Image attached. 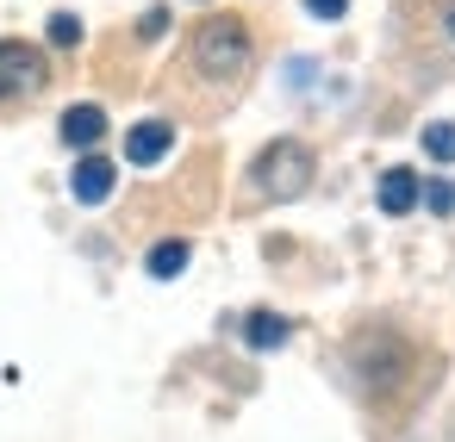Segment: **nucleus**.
Wrapping results in <instances>:
<instances>
[{
	"label": "nucleus",
	"instance_id": "1",
	"mask_svg": "<svg viewBox=\"0 0 455 442\" xmlns=\"http://www.w3.org/2000/svg\"><path fill=\"white\" fill-rule=\"evenodd\" d=\"M194 63H200V75H212V82L243 75V69H250V26H243L237 13L206 20V26L194 32Z\"/></svg>",
	"mask_w": 455,
	"mask_h": 442
},
{
	"label": "nucleus",
	"instance_id": "2",
	"mask_svg": "<svg viewBox=\"0 0 455 442\" xmlns=\"http://www.w3.org/2000/svg\"><path fill=\"white\" fill-rule=\"evenodd\" d=\"M250 175H256V193H262V200H275V206H281V200H299V193L312 187V150H306L299 138H275V144L256 156Z\"/></svg>",
	"mask_w": 455,
	"mask_h": 442
},
{
	"label": "nucleus",
	"instance_id": "3",
	"mask_svg": "<svg viewBox=\"0 0 455 442\" xmlns=\"http://www.w3.org/2000/svg\"><path fill=\"white\" fill-rule=\"evenodd\" d=\"M44 75H51V63H44L38 44H26V38H0V100H26V94H38Z\"/></svg>",
	"mask_w": 455,
	"mask_h": 442
},
{
	"label": "nucleus",
	"instance_id": "4",
	"mask_svg": "<svg viewBox=\"0 0 455 442\" xmlns=\"http://www.w3.org/2000/svg\"><path fill=\"white\" fill-rule=\"evenodd\" d=\"M169 150H175V125L169 119H144V125L125 131V162H138V169H156Z\"/></svg>",
	"mask_w": 455,
	"mask_h": 442
},
{
	"label": "nucleus",
	"instance_id": "5",
	"mask_svg": "<svg viewBox=\"0 0 455 442\" xmlns=\"http://www.w3.org/2000/svg\"><path fill=\"white\" fill-rule=\"evenodd\" d=\"M113 181H119V169H113L107 156H82L76 175H69V193H76L82 206H100V200H113Z\"/></svg>",
	"mask_w": 455,
	"mask_h": 442
},
{
	"label": "nucleus",
	"instance_id": "6",
	"mask_svg": "<svg viewBox=\"0 0 455 442\" xmlns=\"http://www.w3.org/2000/svg\"><path fill=\"white\" fill-rule=\"evenodd\" d=\"M418 193H424V187H418L411 169H387V175H380V212H387V218H405V212L418 206Z\"/></svg>",
	"mask_w": 455,
	"mask_h": 442
},
{
	"label": "nucleus",
	"instance_id": "7",
	"mask_svg": "<svg viewBox=\"0 0 455 442\" xmlns=\"http://www.w3.org/2000/svg\"><path fill=\"white\" fill-rule=\"evenodd\" d=\"M100 138H107V113H100V107H69V113H63V144L94 150Z\"/></svg>",
	"mask_w": 455,
	"mask_h": 442
},
{
	"label": "nucleus",
	"instance_id": "8",
	"mask_svg": "<svg viewBox=\"0 0 455 442\" xmlns=\"http://www.w3.org/2000/svg\"><path fill=\"white\" fill-rule=\"evenodd\" d=\"M287 336H293V324H287L281 312H250V318H243V343H250V349H281Z\"/></svg>",
	"mask_w": 455,
	"mask_h": 442
},
{
	"label": "nucleus",
	"instance_id": "9",
	"mask_svg": "<svg viewBox=\"0 0 455 442\" xmlns=\"http://www.w3.org/2000/svg\"><path fill=\"white\" fill-rule=\"evenodd\" d=\"M144 268H150L156 280H175V274L188 268V243H181V237H175V243H156V249L144 256Z\"/></svg>",
	"mask_w": 455,
	"mask_h": 442
},
{
	"label": "nucleus",
	"instance_id": "10",
	"mask_svg": "<svg viewBox=\"0 0 455 442\" xmlns=\"http://www.w3.org/2000/svg\"><path fill=\"white\" fill-rule=\"evenodd\" d=\"M424 156H436V162H455V125H449V119L424 125Z\"/></svg>",
	"mask_w": 455,
	"mask_h": 442
},
{
	"label": "nucleus",
	"instance_id": "11",
	"mask_svg": "<svg viewBox=\"0 0 455 442\" xmlns=\"http://www.w3.org/2000/svg\"><path fill=\"white\" fill-rule=\"evenodd\" d=\"M51 44H63V51L82 44V20H76V13H57V20H51Z\"/></svg>",
	"mask_w": 455,
	"mask_h": 442
},
{
	"label": "nucleus",
	"instance_id": "12",
	"mask_svg": "<svg viewBox=\"0 0 455 442\" xmlns=\"http://www.w3.org/2000/svg\"><path fill=\"white\" fill-rule=\"evenodd\" d=\"M163 32H169V13H163V7H150V13L138 20V38H163Z\"/></svg>",
	"mask_w": 455,
	"mask_h": 442
},
{
	"label": "nucleus",
	"instance_id": "13",
	"mask_svg": "<svg viewBox=\"0 0 455 442\" xmlns=\"http://www.w3.org/2000/svg\"><path fill=\"white\" fill-rule=\"evenodd\" d=\"M306 13H318V20H343V13H349V0H306Z\"/></svg>",
	"mask_w": 455,
	"mask_h": 442
},
{
	"label": "nucleus",
	"instance_id": "14",
	"mask_svg": "<svg viewBox=\"0 0 455 442\" xmlns=\"http://www.w3.org/2000/svg\"><path fill=\"white\" fill-rule=\"evenodd\" d=\"M430 206L436 212H455V187H430Z\"/></svg>",
	"mask_w": 455,
	"mask_h": 442
},
{
	"label": "nucleus",
	"instance_id": "15",
	"mask_svg": "<svg viewBox=\"0 0 455 442\" xmlns=\"http://www.w3.org/2000/svg\"><path fill=\"white\" fill-rule=\"evenodd\" d=\"M449 38H455V7H449Z\"/></svg>",
	"mask_w": 455,
	"mask_h": 442
}]
</instances>
